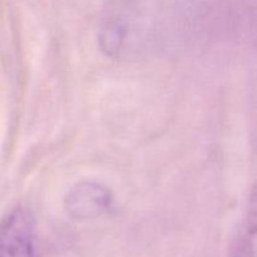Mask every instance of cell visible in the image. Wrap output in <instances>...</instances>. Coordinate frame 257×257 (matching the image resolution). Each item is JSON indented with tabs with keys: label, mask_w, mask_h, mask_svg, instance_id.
<instances>
[{
	"label": "cell",
	"mask_w": 257,
	"mask_h": 257,
	"mask_svg": "<svg viewBox=\"0 0 257 257\" xmlns=\"http://www.w3.org/2000/svg\"><path fill=\"white\" fill-rule=\"evenodd\" d=\"M0 257H40L34 221L25 210H15L0 223Z\"/></svg>",
	"instance_id": "6da1fadb"
},
{
	"label": "cell",
	"mask_w": 257,
	"mask_h": 257,
	"mask_svg": "<svg viewBox=\"0 0 257 257\" xmlns=\"http://www.w3.org/2000/svg\"><path fill=\"white\" fill-rule=\"evenodd\" d=\"M109 192L95 183H80L65 198V207L70 216L79 220L93 218L108 210Z\"/></svg>",
	"instance_id": "7a4b0ae2"
}]
</instances>
